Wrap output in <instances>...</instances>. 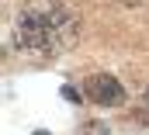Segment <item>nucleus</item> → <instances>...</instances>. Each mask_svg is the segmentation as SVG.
<instances>
[{
	"mask_svg": "<svg viewBox=\"0 0 149 135\" xmlns=\"http://www.w3.org/2000/svg\"><path fill=\"white\" fill-rule=\"evenodd\" d=\"M76 42V17L59 0H28L14 21V45L28 56L52 59Z\"/></svg>",
	"mask_w": 149,
	"mask_h": 135,
	"instance_id": "obj_1",
	"label": "nucleus"
},
{
	"mask_svg": "<svg viewBox=\"0 0 149 135\" xmlns=\"http://www.w3.org/2000/svg\"><path fill=\"white\" fill-rule=\"evenodd\" d=\"M83 90H87V97H90L94 104H104V107L125 104V87L114 80L111 73H94V76H87Z\"/></svg>",
	"mask_w": 149,
	"mask_h": 135,
	"instance_id": "obj_2",
	"label": "nucleus"
},
{
	"mask_svg": "<svg viewBox=\"0 0 149 135\" xmlns=\"http://www.w3.org/2000/svg\"><path fill=\"white\" fill-rule=\"evenodd\" d=\"M80 135H108V125H101V121H87V125L80 128Z\"/></svg>",
	"mask_w": 149,
	"mask_h": 135,
	"instance_id": "obj_3",
	"label": "nucleus"
},
{
	"mask_svg": "<svg viewBox=\"0 0 149 135\" xmlns=\"http://www.w3.org/2000/svg\"><path fill=\"white\" fill-rule=\"evenodd\" d=\"M63 97L73 101V104H80V90H76V87H63Z\"/></svg>",
	"mask_w": 149,
	"mask_h": 135,
	"instance_id": "obj_4",
	"label": "nucleus"
},
{
	"mask_svg": "<svg viewBox=\"0 0 149 135\" xmlns=\"http://www.w3.org/2000/svg\"><path fill=\"white\" fill-rule=\"evenodd\" d=\"M142 101H146V107H149V87H146V97H142Z\"/></svg>",
	"mask_w": 149,
	"mask_h": 135,
	"instance_id": "obj_5",
	"label": "nucleus"
},
{
	"mask_svg": "<svg viewBox=\"0 0 149 135\" xmlns=\"http://www.w3.org/2000/svg\"><path fill=\"white\" fill-rule=\"evenodd\" d=\"M42 135H49V132H42Z\"/></svg>",
	"mask_w": 149,
	"mask_h": 135,
	"instance_id": "obj_6",
	"label": "nucleus"
}]
</instances>
